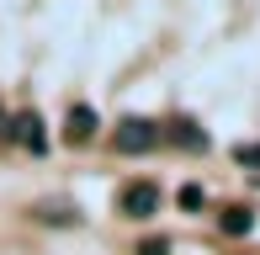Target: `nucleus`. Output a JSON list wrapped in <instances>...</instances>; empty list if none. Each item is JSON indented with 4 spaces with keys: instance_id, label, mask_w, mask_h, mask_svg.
Masks as SVG:
<instances>
[{
    "instance_id": "f03ea898",
    "label": "nucleus",
    "mask_w": 260,
    "mask_h": 255,
    "mask_svg": "<svg viewBox=\"0 0 260 255\" xmlns=\"http://www.w3.org/2000/svg\"><path fill=\"white\" fill-rule=\"evenodd\" d=\"M154 207H159V186L154 181H127V186L117 192V213L122 218H138V224H144V218H154Z\"/></svg>"
},
{
    "instance_id": "39448f33",
    "label": "nucleus",
    "mask_w": 260,
    "mask_h": 255,
    "mask_svg": "<svg viewBox=\"0 0 260 255\" xmlns=\"http://www.w3.org/2000/svg\"><path fill=\"white\" fill-rule=\"evenodd\" d=\"M170 144L186 149V154H202V149H207V133H202V122H197V117H175V122H170Z\"/></svg>"
},
{
    "instance_id": "423d86ee",
    "label": "nucleus",
    "mask_w": 260,
    "mask_h": 255,
    "mask_svg": "<svg viewBox=\"0 0 260 255\" xmlns=\"http://www.w3.org/2000/svg\"><path fill=\"white\" fill-rule=\"evenodd\" d=\"M218 229L239 239V234H250V229H255V213H250V207H229V213L218 218Z\"/></svg>"
},
{
    "instance_id": "7ed1b4c3",
    "label": "nucleus",
    "mask_w": 260,
    "mask_h": 255,
    "mask_svg": "<svg viewBox=\"0 0 260 255\" xmlns=\"http://www.w3.org/2000/svg\"><path fill=\"white\" fill-rule=\"evenodd\" d=\"M6 138H16V144L21 149H32V154H43V149H48V133H43V117H38V112H16V117H11L6 122Z\"/></svg>"
},
{
    "instance_id": "20e7f679",
    "label": "nucleus",
    "mask_w": 260,
    "mask_h": 255,
    "mask_svg": "<svg viewBox=\"0 0 260 255\" xmlns=\"http://www.w3.org/2000/svg\"><path fill=\"white\" fill-rule=\"evenodd\" d=\"M96 128H101V117L85 107V101H75V107H69V117H64V138H69V144H90V138H96Z\"/></svg>"
},
{
    "instance_id": "6e6552de",
    "label": "nucleus",
    "mask_w": 260,
    "mask_h": 255,
    "mask_svg": "<svg viewBox=\"0 0 260 255\" xmlns=\"http://www.w3.org/2000/svg\"><path fill=\"white\" fill-rule=\"evenodd\" d=\"M133 255H170V239H144Z\"/></svg>"
},
{
    "instance_id": "0eeeda50",
    "label": "nucleus",
    "mask_w": 260,
    "mask_h": 255,
    "mask_svg": "<svg viewBox=\"0 0 260 255\" xmlns=\"http://www.w3.org/2000/svg\"><path fill=\"white\" fill-rule=\"evenodd\" d=\"M181 207L197 213V207H202V186H181Z\"/></svg>"
},
{
    "instance_id": "f257e3e1",
    "label": "nucleus",
    "mask_w": 260,
    "mask_h": 255,
    "mask_svg": "<svg viewBox=\"0 0 260 255\" xmlns=\"http://www.w3.org/2000/svg\"><path fill=\"white\" fill-rule=\"evenodd\" d=\"M159 138L165 133H159L154 117H122V122L112 128V149H117V154H149Z\"/></svg>"
}]
</instances>
